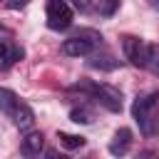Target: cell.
Listing matches in <instances>:
<instances>
[{"instance_id":"1","label":"cell","mask_w":159,"mask_h":159,"mask_svg":"<svg viewBox=\"0 0 159 159\" xmlns=\"http://www.w3.org/2000/svg\"><path fill=\"white\" fill-rule=\"evenodd\" d=\"M132 117L144 137H154L159 132V92H147L137 97L132 104Z\"/></svg>"},{"instance_id":"2","label":"cell","mask_w":159,"mask_h":159,"mask_svg":"<svg viewBox=\"0 0 159 159\" xmlns=\"http://www.w3.org/2000/svg\"><path fill=\"white\" fill-rule=\"evenodd\" d=\"M72 89H80L84 94H89L92 99H97L102 107H107L109 112H122V92L112 84H104V82H77Z\"/></svg>"},{"instance_id":"3","label":"cell","mask_w":159,"mask_h":159,"mask_svg":"<svg viewBox=\"0 0 159 159\" xmlns=\"http://www.w3.org/2000/svg\"><path fill=\"white\" fill-rule=\"evenodd\" d=\"M102 37L94 32V30H80L77 35H72V37H67L65 42H62V52L67 55V57H84V55H89L92 50H94V45L99 42Z\"/></svg>"},{"instance_id":"4","label":"cell","mask_w":159,"mask_h":159,"mask_svg":"<svg viewBox=\"0 0 159 159\" xmlns=\"http://www.w3.org/2000/svg\"><path fill=\"white\" fill-rule=\"evenodd\" d=\"M47 27L50 30H67L72 25V5L67 0H47Z\"/></svg>"},{"instance_id":"5","label":"cell","mask_w":159,"mask_h":159,"mask_svg":"<svg viewBox=\"0 0 159 159\" xmlns=\"http://www.w3.org/2000/svg\"><path fill=\"white\" fill-rule=\"evenodd\" d=\"M122 47H124V57H127L134 67H144V65H147L152 45H147V42H144V40H139V37L127 35V37L122 40Z\"/></svg>"},{"instance_id":"6","label":"cell","mask_w":159,"mask_h":159,"mask_svg":"<svg viewBox=\"0 0 159 159\" xmlns=\"http://www.w3.org/2000/svg\"><path fill=\"white\" fill-rule=\"evenodd\" d=\"M129 147H132V129H127V127L117 129V132H114V139H112V144H109V154L124 157V154L129 152Z\"/></svg>"},{"instance_id":"7","label":"cell","mask_w":159,"mask_h":159,"mask_svg":"<svg viewBox=\"0 0 159 159\" xmlns=\"http://www.w3.org/2000/svg\"><path fill=\"white\" fill-rule=\"evenodd\" d=\"M42 149H45V137H42L40 132H32V129H30V132L22 137V152H25L27 157H40Z\"/></svg>"},{"instance_id":"8","label":"cell","mask_w":159,"mask_h":159,"mask_svg":"<svg viewBox=\"0 0 159 159\" xmlns=\"http://www.w3.org/2000/svg\"><path fill=\"white\" fill-rule=\"evenodd\" d=\"M12 119H15V124H17V129L20 132H30L32 129V124H35V112L27 107V104H17V109L12 112Z\"/></svg>"},{"instance_id":"9","label":"cell","mask_w":159,"mask_h":159,"mask_svg":"<svg viewBox=\"0 0 159 159\" xmlns=\"http://www.w3.org/2000/svg\"><path fill=\"white\" fill-rule=\"evenodd\" d=\"M20 57H22V50L20 47H15L10 40H0V62H2V67L15 65Z\"/></svg>"},{"instance_id":"10","label":"cell","mask_w":159,"mask_h":159,"mask_svg":"<svg viewBox=\"0 0 159 159\" xmlns=\"http://www.w3.org/2000/svg\"><path fill=\"white\" fill-rule=\"evenodd\" d=\"M17 104H20V97H17L12 89L0 87V112H5V114L12 117V112L17 109Z\"/></svg>"},{"instance_id":"11","label":"cell","mask_w":159,"mask_h":159,"mask_svg":"<svg viewBox=\"0 0 159 159\" xmlns=\"http://www.w3.org/2000/svg\"><path fill=\"white\" fill-rule=\"evenodd\" d=\"M70 119L75 124H92L94 122V112L89 107H75V109H70Z\"/></svg>"},{"instance_id":"12","label":"cell","mask_w":159,"mask_h":159,"mask_svg":"<svg viewBox=\"0 0 159 159\" xmlns=\"http://www.w3.org/2000/svg\"><path fill=\"white\" fill-rule=\"evenodd\" d=\"M57 139H60V144H62L65 149H82V147H84V137H80V134L60 132V134H57Z\"/></svg>"},{"instance_id":"13","label":"cell","mask_w":159,"mask_h":159,"mask_svg":"<svg viewBox=\"0 0 159 159\" xmlns=\"http://www.w3.org/2000/svg\"><path fill=\"white\" fill-rule=\"evenodd\" d=\"M89 65L94 67V70H117L119 67V60H114L112 55H94L92 60H89Z\"/></svg>"},{"instance_id":"14","label":"cell","mask_w":159,"mask_h":159,"mask_svg":"<svg viewBox=\"0 0 159 159\" xmlns=\"http://www.w3.org/2000/svg\"><path fill=\"white\" fill-rule=\"evenodd\" d=\"M144 70H149L152 75L159 77V47H157V45H152V50H149V60H147Z\"/></svg>"},{"instance_id":"15","label":"cell","mask_w":159,"mask_h":159,"mask_svg":"<svg viewBox=\"0 0 159 159\" xmlns=\"http://www.w3.org/2000/svg\"><path fill=\"white\" fill-rule=\"evenodd\" d=\"M117 7H119V0H99L94 10H97L99 15H114Z\"/></svg>"},{"instance_id":"16","label":"cell","mask_w":159,"mask_h":159,"mask_svg":"<svg viewBox=\"0 0 159 159\" xmlns=\"http://www.w3.org/2000/svg\"><path fill=\"white\" fill-rule=\"evenodd\" d=\"M30 0H7V7H12V10H17V7H22V5H27Z\"/></svg>"},{"instance_id":"17","label":"cell","mask_w":159,"mask_h":159,"mask_svg":"<svg viewBox=\"0 0 159 159\" xmlns=\"http://www.w3.org/2000/svg\"><path fill=\"white\" fill-rule=\"evenodd\" d=\"M149 5H152L154 10H159V0H149Z\"/></svg>"}]
</instances>
